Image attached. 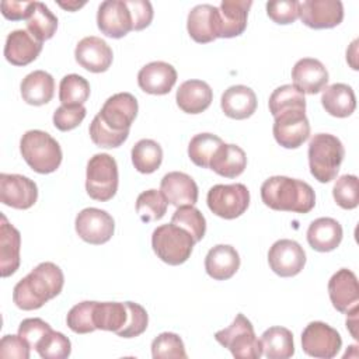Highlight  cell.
<instances>
[{
	"instance_id": "1",
	"label": "cell",
	"mask_w": 359,
	"mask_h": 359,
	"mask_svg": "<svg viewBox=\"0 0 359 359\" xmlns=\"http://www.w3.org/2000/svg\"><path fill=\"white\" fill-rule=\"evenodd\" d=\"M65 285L62 269L53 262H41L13 289L14 304L25 311L41 309L56 297Z\"/></svg>"
},
{
	"instance_id": "2",
	"label": "cell",
	"mask_w": 359,
	"mask_h": 359,
	"mask_svg": "<svg viewBox=\"0 0 359 359\" xmlns=\"http://www.w3.org/2000/svg\"><path fill=\"white\" fill-rule=\"evenodd\" d=\"M261 199L268 208L279 212L309 213L316 205L311 185L283 175H275L262 182Z\"/></svg>"
},
{
	"instance_id": "3",
	"label": "cell",
	"mask_w": 359,
	"mask_h": 359,
	"mask_svg": "<svg viewBox=\"0 0 359 359\" xmlns=\"http://www.w3.org/2000/svg\"><path fill=\"white\" fill-rule=\"evenodd\" d=\"M309 167L318 182H331L337 178L345 149L342 142L330 133H317L309 143Z\"/></svg>"
},
{
	"instance_id": "4",
	"label": "cell",
	"mask_w": 359,
	"mask_h": 359,
	"mask_svg": "<svg viewBox=\"0 0 359 359\" xmlns=\"http://www.w3.org/2000/svg\"><path fill=\"white\" fill-rule=\"evenodd\" d=\"M20 151L25 163L39 174L56 171L62 163L60 144L46 132L32 129L22 135Z\"/></svg>"
},
{
	"instance_id": "5",
	"label": "cell",
	"mask_w": 359,
	"mask_h": 359,
	"mask_svg": "<svg viewBox=\"0 0 359 359\" xmlns=\"http://www.w3.org/2000/svg\"><path fill=\"white\" fill-rule=\"evenodd\" d=\"M194 245V237L172 223L158 226L151 234L154 254L168 265L184 264L191 257Z\"/></svg>"
},
{
	"instance_id": "6",
	"label": "cell",
	"mask_w": 359,
	"mask_h": 359,
	"mask_svg": "<svg viewBox=\"0 0 359 359\" xmlns=\"http://www.w3.org/2000/svg\"><path fill=\"white\" fill-rule=\"evenodd\" d=\"M118 164L107 153L94 154L87 163L86 191L91 199L107 202L118 191Z\"/></svg>"
},
{
	"instance_id": "7",
	"label": "cell",
	"mask_w": 359,
	"mask_h": 359,
	"mask_svg": "<svg viewBox=\"0 0 359 359\" xmlns=\"http://www.w3.org/2000/svg\"><path fill=\"white\" fill-rule=\"evenodd\" d=\"M215 339L223 348H227L234 358L259 359L262 356L261 341L255 337L251 321L241 313L227 328L217 331Z\"/></svg>"
},
{
	"instance_id": "8",
	"label": "cell",
	"mask_w": 359,
	"mask_h": 359,
	"mask_svg": "<svg viewBox=\"0 0 359 359\" xmlns=\"http://www.w3.org/2000/svg\"><path fill=\"white\" fill-rule=\"evenodd\" d=\"M206 202L213 215L231 220L247 210L250 205V191L244 184H217L209 189Z\"/></svg>"
},
{
	"instance_id": "9",
	"label": "cell",
	"mask_w": 359,
	"mask_h": 359,
	"mask_svg": "<svg viewBox=\"0 0 359 359\" xmlns=\"http://www.w3.org/2000/svg\"><path fill=\"white\" fill-rule=\"evenodd\" d=\"M273 137L285 149L300 147L310 136V123L306 109L293 108L273 116Z\"/></svg>"
},
{
	"instance_id": "10",
	"label": "cell",
	"mask_w": 359,
	"mask_h": 359,
	"mask_svg": "<svg viewBox=\"0 0 359 359\" xmlns=\"http://www.w3.org/2000/svg\"><path fill=\"white\" fill-rule=\"evenodd\" d=\"M342 346L339 332L323 321H311L302 332V348L313 358L331 359Z\"/></svg>"
},
{
	"instance_id": "11",
	"label": "cell",
	"mask_w": 359,
	"mask_h": 359,
	"mask_svg": "<svg viewBox=\"0 0 359 359\" xmlns=\"http://www.w3.org/2000/svg\"><path fill=\"white\" fill-rule=\"evenodd\" d=\"M74 227L83 241L101 245L109 241L114 236L115 222L112 216L102 209L86 208L76 216Z\"/></svg>"
},
{
	"instance_id": "12",
	"label": "cell",
	"mask_w": 359,
	"mask_h": 359,
	"mask_svg": "<svg viewBox=\"0 0 359 359\" xmlns=\"http://www.w3.org/2000/svg\"><path fill=\"white\" fill-rule=\"evenodd\" d=\"M268 264L278 276L292 278L304 268L306 252L297 241L282 238L275 241L269 248Z\"/></svg>"
},
{
	"instance_id": "13",
	"label": "cell",
	"mask_w": 359,
	"mask_h": 359,
	"mask_svg": "<svg viewBox=\"0 0 359 359\" xmlns=\"http://www.w3.org/2000/svg\"><path fill=\"white\" fill-rule=\"evenodd\" d=\"M299 17L313 29H327L344 20V6L339 0H306L299 3Z\"/></svg>"
},
{
	"instance_id": "14",
	"label": "cell",
	"mask_w": 359,
	"mask_h": 359,
	"mask_svg": "<svg viewBox=\"0 0 359 359\" xmlns=\"http://www.w3.org/2000/svg\"><path fill=\"white\" fill-rule=\"evenodd\" d=\"M38 199V187L20 174H0V202L14 209H29Z\"/></svg>"
},
{
	"instance_id": "15",
	"label": "cell",
	"mask_w": 359,
	"mask_h": 359,
	"mask_svg": "<svg viewBox=\"0 0 359 359\" xmlns=\"http://www.w3.org/2000/svg\"><path fill=\"white\" fill-rule=\"evenodd\" d=\"M137 101L130 93H118L109 97L97 114L115 132H126L137 115Z\"/></svg>"
},
{
	"instance_id": "16",
	"label": "cell",
	"mask_w": 359,
	"mask_h": 359,
	"mask_svg": "<svg viewBox=\"0 0 359 359\" xmlns=\"http://www.w3.org/2000/svg\"><path fill=\"white\" fill-rule=\"evenodd\" d=\"M98 29L109 38L119 39L133 31L132 15L125 0H105L97 11Z\"/></svg>"
},
{
	"instance_id": "17",
	"label": "cell",
	"mask_w": 359,
	"mask_h": 359,
	"mask_svg": "<svg viewBox=\"0 0 359 359\" xmlns=\"http://www.w3.org/2000/svg\"><path fill=\"white\" fill-rule=\"evenodd\" d=\"M328 294L335 310L348 314L358 307L359 303V285L356 275L341 268L328 280Z\"/></svg>"
},
{
	"instance_id": "18",
	"label": "cell",
	"mask_w": 359,
	"mask_h": 359,
	"mask_svg": "<svg viewBox=\"0 0 359 359\" xmlns=\"http://www.w3.org/2000/svg\"><path fill=\"white\" fill-rule=\"evenodd\" d=\"M76 62L91 73L107 72L112 63L114 53L109 45L98 36H86L76 45Z\"/></svg>"
},
{
	"instance_id": "19",
	"label": "cell",
	"mask_w": 359,
	"mask_h": 359,
	"mask_svg": "<svg viewBox=\"0 0 359 359\" xmlns=\"http://www.w3.org/2000/svg\"><path fill=\"white\" fill-rule=\"evenodd\" d=\"M177 81V70L167 62H150L137 73L139 87L153 95L168 94Z\"/></svg>"
},
{
	"instance_id": "20",
	"label": "cell",
	"mask_w": 359,
	"mask_h": 359,
	"mask_svg": "<svg viewBox=\"0 0 359 359\" xmlns=\"http://www.w3.org/2000/svg\"><path fill=\"white\" fill-rule=\"evenodd\" d=\"M293 86L303 94H318L328 84V72L325 66L313 57L297 60L292 69Z\"/></svg>"
},
{
	"instance_id": "21",
	"label": "cell",
	"mask_w": 359,
	"mask_h": 359,
	"mask_svg": "<svg viewBox=\"0 0 359 359\" xmlns=\"http://www.w3.org/2000/svg\"><path fill=\"white\" fill-rule=\"evenodd\" d=\"M187 29L198 43L213 42L219 32V7L212 4L195 6L188 14Z\"/></svg>"
},
{
	"instance_id": "22",
	"label": "cell",
	"mask_w": 359,
	"mask_h": 359,
	"mask_svg": "<svg viewBox=\"0 0 359 359\" xmlns=\"http://www.w3.org/2000/svg\"><path fill=\"white\" fill-rule=\"evenodd\" d=\"M160 192L167 202L175 208L195 205L198 202V185L185 172L172 171L165 174L160 182Z\"/></svg>"
},
{
	"instance_id": "23",
	"label": "cell",
	"mask_w": 359,
	"mask_h": 359,
	"mask_svg": "<svg viewBox=\"0 0 359 359\" xmlns=\"http://www.w3.org/2000/svg\"><path fill=\"white\" fill-rule=\"evenodd\" d=\"M42 50V42L27 29L11 31L6 38L4 57L14 66H27L34 62Z\"/></svg>"
},
{
	"instance_id": "24",
	"label": "cell",
	"mask_w": 359,
	"mask_h": 359,
	"mask_svg": "<svg viewBox=\"0 0 359 359\" xmlns=\"http://www.w3.org/2000/svg\"><path fill=\"white\" fill-rule=\"evenodd\" d=\"M251 0H223L219 7V32L217 38H234L247 28L248 10Z\"/></svg>"
},
{
	"instance_id": "25",
	"label": "cell",
	"mask_w": 359,
	"mask_h": 359,
	"mask_svg": "<svg viewBox=\"0 0 359 359\" xmlns=\"http://www.w3.org/2000/svg\"><path fill=\"white\" fill-rule=\"evenodd\" d=\"M0 217V273L7 278L20 266L21 234L4 215Z\"/></svg>"
},
{
	"instance_id": "26",
	"label": "cell",
	"mask_w": 359,
	"mask_h": 359,
	"mask_svg": "<svg viewBox=\"0 0 359 359\" xmlns=\"http://www.w3.org/2000/svg\"><path fill=\"white\" fill-rule=\"evenodd\" d=\"M213 100L210 86L202 80L184 81L175 94V101L180 109L187 114H201L206 111Z\"/></svg>"
},
{
	"instance_id": "27",
	"label": "cell",
	"mask_w": 359,
	"mask_h": 359,
	"mask_svg": "<svg viewBox=\"0 0 359 359\" xmlns=\"http://www.w3.org/2000/svg\"><path fill=\"white\" fill-rule=\"evenodd\" d=\"M220 107L224 115L231 119H247L257 109V95L247 86H231L223 93Z\"/></svg>"
},
{
	"instance_id": "28",
	"label": "cell",
	"mask_w": 359,
	"mask_h": 359,
	"mask_svg": "<svg viewBox=\"0 0 359 359\" xmlns=\"http://www.w3.org/2000/svg\"><path fill=\"white\" fill-rule=\"evenodd\" d=\"M240 268V255L229 244H217L210 248L205 258L206 273L215 280L230 279Z\"/></svg>"
},
{
	"instance_id": "29",
	"label": "cell",
	"mask_w": 359,
	"mask_h": 359,
	"mask_svg": "<svg viewBox=\"0 0 359 359\" xmlns=\"http://www.w3.org/2000/svg\"><path fill=\"white\" fill-rule=\"evenodd\" d=\"M342 241V227L332 217H318L307 229V243L318 252H330Z\"/></svg>"
},
{
	"instance_id": "30",
	"label": "cell",
	"mask_w": 359,
	"mask_h": 359,
	"mask_svg": "<svg viewBox=\"0 0 359 359\" xmlns=\"http://www.w3.org/2000/svg\"><path fill=\"white\" fill-rule=\"evenodd\" d=\"M22 100L29 105L48 104L55 94V80L45 70H35L27 74L20 86Z\"/></svg>"
},
{
	"instance_id": "31",
	"label": "cell",
	"mask_w": 359,
	"mask_h": 359,
	"mask_svg": "<svg viewBox=\"0 0 359 359\" xmlns=\"http://www.w3.org/2000/svg\"><path fill=\"white\" fill-rule=\"evenodd\" d=\"M247 167V156L237 144L222 143L213 154L209 168L226 178H236L244 172Z\"/></svg>"
},
{
	"instance_id": "32",
	"label": "cell",
	"mask_w": 359,
	"mask_h": 359,
	"mask_svg": "<svg viewBox=\"0 0 359 359\" xmlns=\"http://www.w3.org/2000/svg\"><path fill=\"white\" fill-rule=\"evenodd\" d=\"M321 104L325 112L337 118H346L352 115L356 108L355 93L351 86L344 83H335L324 88L321 95Z\"/></svg>"
},
{
	"instance_id": "33",
	"label": "cell",
	"mask_w": 359,
	"mask_h": 359,
	"mask_svg": "<svg viewBox=\"0 0 359 359\" xmlns=\"http://www.w3.org/2000/svg\"><path fill=\"white\" fill-rule=\"evenodd\" d=\"M259 341L262 353L268 359H287L294 355L293 334L285 327H269Z\"/></svg>"
},
{
	"instance_id": "34",
	"label": "cell",
	"mask_w": 359,
	"mask_h": 359,
	"mask_svg": "<svg viewBox=\"0 0 359 359\" xmlns=\"http://www.w3.org/2000/svg\"><path fill=\"white\" fill-rule=\"evenodd\" d=\"M128 321V306L121 302H95L94 325L97 330L118 334Z\"/></svg>"
},
{
	"instance_id": "35",
	"label": "cell",
	"mask_w": 359,
	"mask_h": 359,
	"mask_svg": "<svg viewBox=\"0 0 359 359\" xmlns=\"http://www.w3.org/2000/svg\"><path fill=\"white\" fill-rule=\"evenodd\" d=\"M133 167L142 174L154 172L163 161L161 146L151 139H142L132 147Z\"/></svg>"
},
{
	"instance_id": "36",
	"label": "cell",
	"mask_w": 359,
	"mask_h": 359,
	"mask_svg": "<svg viewBox=\"0 0 359 359\" xmlns=\"http://www.w3.org/2000/svg\"><path fill=\"white\" fill-rule=\"evenodd\" d=\"M25 21L27 31L41 42L50 39L57 29L56 15L41 1H35L32 11Z\"/></svg>"
},
{
	"instance_id": "37",
	"label": "cell",
	"mask_w": 359,
	"mask_h": 359,
	"mask_svg": "<svg viewBox=\"0 0 359 359\" xmlns=\"http://www.w3.org/2000/svg\"><path fill=\"white\" fill-rule=\"evenodd\" d=\"M223 140L213 133H198L188 144V156L191 161L202 168H209L210 160Z\"/></svg>"
},
{
	"instance_id": "38",
	"label": "cell",
	"mask_w": 359,
	"mask_h": 359,
	"mask_svg": "<svg viewBox=\"0 0 359 359\" xmlns=\"http://www.w3.org/2000/svg\"><path fill=\"white\" fill-rule=\"evenodd\" d=\"M167 199L157 189L143 191L136 199V213L144 223L160 220L167 212Z\"/></svg>"
},
{
	"instance_id": "39",
	"label": "cell",
	"mask_w": 359,
	"mask_h": 359,
	"mask_svg": "<svg viewBox=\"0 0 359 359\" xmlns=\"http://www.w3.org/2000/svg\"><path fill=\"white\" fill-rule=\"evenodd\" d=\"M171 223L187 230L195 240L201 241L206 233V220L205 216L194 205H185L177 208L171 217Z\"/></svg>"
},
{
	"instance_id": "40",
	"label": "cell",
	"mask_w": 359,
	"mask_h": 359,
	"mask_svg": "<svg viewBox=\"0 0 359 359\" xmlns=\"http://www.w3.org/2000/svg\"><path fill=\"white\" fill-rule=\"evenodd\" d=\"M90 97L88 81L79 74H67L59 84V101L62 105H83Z\"/></svg>"
},
{
	"instance_id": "41",
	"label": "cell",
	"mask_w": 359,
	"mask_h": 359,
	"mask_svg": "<svg viewBox=\"0 0 359 359\" xmlns=\"http://www.w3.org/2000/svg\"><path fill=\"white\" fill-rule=\"evenodd\" d=\"M268 105L272 116H276L278 114L293 108L306 109V98L304 94L300 93L293 84H285L273 90Z\"/></svg>"
},
{
	"instance_id": "42",
	"label": "cell",
	"mask_w": 359,
	"mask_h": 359,
	"mask_svg": "<svg viewBox=\"0 0 359 359\" xmlns=\"http://www.w3.org/2000/svg\"><path fill=\"white\" fill-rule=\"evenodd\" d=\"M332 196L342 209H355L359 203V181L356 175L345 174L337 180L332 188Z\"/></svg>"
},
{
	"instance_id": "43",
	"label": "cell",
	"mask_w": 359,
	"mask_h": 359,
	"mask_svg": "<svg viewBox=\"0 0 359 359\" xmlns=\"http://www.w3.org/2000/svg\"><path fill=\"white\" fill-rule=\"evenodd\" d=\"M94 304L95 302H81L73 306L66 317L67 327L76 334H88L95 331L94 325Z\"/></svg>"
},
{
	"instance_id": "44",
	"label": "cell",
	"mask_w": 359,
	"mask_h": 359,
	"mask_svg": "<svg viewBox=\"0 0 359 359\" xmlns=\"http://www.w3.org/2000/svg\"><path fill=\"white\" fill-rule=\"evenodd\" d=\"M90 137L94 144L104 149H114L119 147L129 136V130L126 132H115L111 128H108L98 115L94 116V119L90 123Z\"/></svg>"
},
{
	"instance_id": "45",
	"label": "cell",
	"mask_w": 359,
	"mask_h": 359,
	"mask_svg": "<svg viewBox=\"0 0 359 359\" xmlns=\"http://www.w3.org/2000/svg\"><path fill=\"white\" fill-rule=\"evenodd\" d=\"M151 356L154 359L163 358H187L182 339L174 332H161L151 342Z\"/></svg>"
},
{
	"instance_id": "46",
	"label": "cell",
	"mask_w": 359,
	"mask_h": 359,
	"mask_svg": "<svg viewBox=\"0 0 359 359\" xmlns=\"http://www.w3.org/2000/svg\"><path fill=\"white\" fill-rule=\"evenodd\" d=\"M36 352L42 359H65L70 356L72 344L62 332L50 331L49 335L38 345Z\"/></svg>"
},
{
	"instance_id": "47",
	"label": "cell",
	"mask_w": 359,
	"mask_h": 359,
	"mask_svg": "<svg viewBox=\"0 0 359 359\" xmlns=\"http://www.w3.org/2000/svg\"><path fill=\"white\" fill-rule=\"evenodd\" d=\"M128 306V321L125 327L116 334L122 338H135L143 334L149 324V316L143 306L133 303V302H125Z\"/></svg>"
},
{
	"instance_id": "48",
	"label": "cell",
	"mask_w": 359,
	"mask_h": 359,
	"mask_svg": "<svg viewBox=\"0 0 359 359\" xmlns=\"http://www.w3.org/2000/svg\"><path fill=\"white\" fill-rule=\"evenodd\" d=\"M50 331V325L42 318H25L18 327V335L34 349L38 348Z\"/></svg>"
},
{
	"instance_id": "49",
	"label": "cell",
	"mask_w": 359,
	"mask_h": 359,
	"mask_svg": "<svg viewBox=\"0 0 359 359\" xmlns=\"http://www.w3.org/2000/svg\"><path fill=\"white\" fill-rule=\"evenodd\" d=\"M84 105H60L53 112V125L62 132L77 128L86 118Z\"/></svg>"
},
{
	"instance_id": "50",
	"label": "cell",
	"mask_w": 359,
	"mask_h": 359,
	"mask_svg": "<svg viewBox=\"0 0 359 359\" xmlns=\"http://www.w3.org/2000/svg\"><path fill=\"white\" fill-rule=\"evenodd\" d=\"M266 14L276 24H292L299 18V1L275 0L266 3Z\"/></svg>"
},
{
	"instance_id": "51",
	"label": "cell",
	"mask_w": 359,
	"mask_h": 359,
	"mask_svg": "<svg viewBox=\"0 0 359 359\" xmlns=\"http://www.w3.org/2000/svg\"><path fill=\"white\" fill-rule=\"evenodd\" d=\"M130 15L133 31H142L150 25L153 20V7L147 0H125Z\"/></svg>"
},
{
	"instance_id": "52",
	"label": "cell",
	"mask_w": 359,
	"mask_h": 359,
	"mask_svg": "<svg viewBox=\"0 0 359 359\" xmlns=\"http://www.w3.org/2000/svg\"><path fill=\"white\" fill-rule=\"evenodd\" d=\"M31 346L20 335H4L0 341V356L28 359Z\"/></svg>"
},
{
	"instance_id": "53",
	"label": "cell",
	"mask_w": 359,
	"mask_h": 359,
	"mask_svg": "<svg viewBox=\"0 0 359 359\" xmlns=\"http://www.w3.org/2000/svg\"><path fill=\"white\" fill-rule=\"evenodd\" d=\"M35 6V1H1V14L11 21L27 20Z\"/></svg>"
},
{
	"instance_id": "54",
	"label": "cell",
	"mask_w": 359,
	"mask_h": 359,
	"mask_svg": "<svg viewBox=\"0 0 359 359\" xmlns=\"http://www.w3.org/2000/svg\"><path fill=\"white\" fill-rule=\"evenodd\" d=\"M358 310H359V309H355V310H352L351 313L346 314V316H348V318H346V328L349 330L351 335H352L355 339L359 338V337H358V332H356V327H358Z\"/></svg>"
},
{
	"instance_id": "55",
	"label": "cell",
	"mask_w": 359,
	"mask_h": 359,
	"mask_svg": "<svg viewBox=\"0 0 359 359\" xmlns=\"http://www.w3.org/2000/svg\"><path fill=\"white\" fill-rule=\"evenodd\" d=\"M57 4H59L62 8L67 10V11H76L77 8L83 7L86 3H84V1H81V3H79V1H67V3H62V1H59Z\"/></svg>"
}]
</instances>
